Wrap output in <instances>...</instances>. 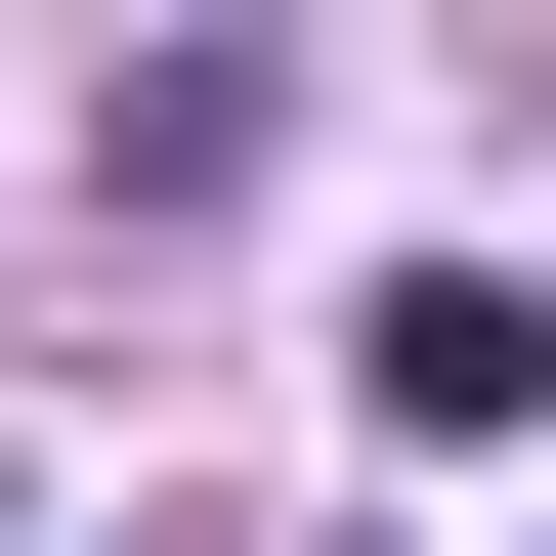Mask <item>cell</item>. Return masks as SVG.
Listing matches in <instances>:
<instances>
[{"label":"cell","instance_id":"1","mask_svg":"<svg viewBox=\"0 0 556 556\" xmlns=\"http://www.w3.org/2000/svg\"><path fill=\"white\" fill-rule=\"evenodd\" d=\"M343 386L428 428V471H514V428H556V300H514V257H386V300H343Z\"/></svg>","mask_w":556,"mask_h":556}]
</instances>
